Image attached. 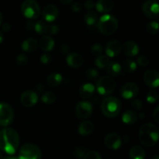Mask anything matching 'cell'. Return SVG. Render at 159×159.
Wrapping results in <instances>:
<instances>
[{
  "label": "cell",
  "instance_id": "6da1fadb",
  "mask_svg": "<svg viewBox=\"0 0 159 159\" xmlns=\"http://www.w3.org/2000/svg\"><path fill=\"white\" fill-rule=\"evenodd\" d=\"M20 145V136L17 131L9 127L0 130V150L8 155H14Z\"/></svg>",
  "mask_w": 159,
  "mask_h": 159
},
{
  "label": "cell",
  "instance_id": "7a4b0ae2",
  "mask_svg": "<svg viewBox=\"0 0 159 159\" xmlns=\"http://www.w3.org/2000/svg\"><path fill=\"white\" fill-rule=\"evenodd\" d=\"M139 140L143 145L152 147L159 140V130L152 124H145L139 130Z\"/></svg>",
  "mask_w": 159,
  "mask_h": 159
},
{
  "label": "cell",
  "instance_id": "3957f363",
  "mask_svg": "<svg viewBox=\"0 0 159 159\" xmlns=\"http://www.w3.org/2000/svg\"><path fill=\"white\" fill-rule=\"evenodd\" d=\"M97 27L99 32L103 35H112L117 30L118 20L113 15L104 14L98 20Z\"/></svg>",
  "mask_w": 159,
  "mask_h": 159
},
{
  "label": "cell",
  "instance_id": "277c9868",
  "mask_svg": "<svg viewBox=\"0 0 159 159\" xmlns=\"http://www.w3.org/2000/svg\"><path fill=\"white\" fill-rule=\"evenodd\" d=\"M121 110V102L115 97H107L104 99L101 105V110L104 116L113 118L117 116Z\"/></svg>",
  "mask_w": 159,
  "mask_h": 159
},
{
  "label": "cell",
  "instance_id": "5b68a950",
  "mask_svg": "<svg viewBox=\"0 0 159 159\" xmlns=\"http://www.w3.org/2000/svg\"><path fill=\"white\" fill-rule=\"evenodd\" d=\"M22 13L25 17L35 20L40 15V7L35 0H25L21 6Z\"/></svg>",
  "mask_w": 159,
  "mask_h": 159
},
{
  "label": "cell",
  "instance_id": "8992f818",
  "mask_svg": "<svg viewBox=\"0 0 159 159\" xmlns=\"http://www.w3.org/2000/svg\"><path fill=\"white\" fill-rule=\"evenodd\" d=\"M18 159H41V152L34 144H26L20 148Z\"/></svg>",
  "mask_w": 159,
  "mask_h": 159
},
{
  "label": "cell",
  "instance_id": "52a82bcc",
  "mask_svg": "<svg viewBox=\"0 0 159 159\" xmlns=\"http://www.w3.org/2000/svg\"><path fill=\"white\" fill-rule=\"evenodd\" d=\"M116 88V82L110 76H103L96 82V89L102 96L110 95Z\"/></svg>",
  "mask_w": 159,
  "mask_h": 159
},
{
  "label": "cell",
  "instance_id": "ba28073f",
  "mask_svg": "<svg viewBox=\"0 0 159 159\" xmlns=\"http://www.w3.org/2000/svg\"><path fill=\"white\" fill-rule=\"evenodd\" d=\"M14 118V112L8 103H0V127H6L12 124Z\"/></svg>",
  "mask_w": 159,
  "mask_h": 159
},
{
  "label": "cell",
  "instance_id": "9c48e42d",
  "mask_svg": "<svg viewBox=\"0 0 159 159\" xmlns=\"http://www.w3.org/2000/svg\"><path fill=\"white\" fill-rule=\"evenodd\" d=\"M93 105L88 101H81L76 105L75 114L81 120L87 119L93 113Z\"/></svg>",
  "mask_w": 159,
  "mask_h": 159
},
{
  "label": "cell",
  "instance_id": "30bf717a",
  "mask_svg": "<svg viewBox=\"0 0 159 159\" xmlns=\"http://www.w3.org/2000/svg\"><path fill=\"white\" fill-rule=\"evenodd\" d=\"M142 11L148 18H157L159 16V4L155 0H148L143 4Z\"/></svg>",
  "mask_w": 159,
  "mask_h": 159
},
{
  "label": "cell",
  "instance_id": "8fae6325",
  "mask_svg": "<svg viewBox=\"0 0 159 159\" xmlns=\"http://www.w3.org/2000/svg\"><path fill=\"white\" fill-rule=\"evenodd\" d=\"M21 103L26 107H32L38 102V95L36 92L27 90L22 93L20 96Z\"/></svg>",
  "mask_w": 159,
  "mask_h": 159
},
{
  "label": "cell",
  "instance_id": "7c38bea8",
  "mask_svg": "<svg viewBox=\"0 0 159 159\" xmlns=\"http://www.w3.org/2000/svg\"><path fill=\"white\" fill-rule=\"evenodd\" d=\"M139 92V88L138 85L132 82L126 83L122 86L120 89L121 96L125 99H131L134 98Z\"/></svg>",
  "mask_w": 159,
  "mask_h": 159
},
{
  "label": "cell",
  "instance_id": "4fadbf2b",
  "mask_svg": "<svg viewBox=\"0 0 159 159\" xmlns=\"http://www.w3.org/2000/svg\"><path fill=\"white\" fill-rule=\"evenodd\" d=\"M144 81L151 88L159 86V72L155 70H148L144 74Z\"/></svg>",
  "mask_w": 159,
  "mask_h": 159
},
{
  "label": "cell",
  "instance_id": "5bb4252c",
  "mask_svg": "<svg viewBox=\"0 0 159 159\" xmlns=\"http://www.w3.org/2000/svg\"><path fill=\"white\" fill-rule=\"evenodd\" d=\"M104 142L108 148L112 149V150H117L120 148L122 140L117 134L110 133L106 136Z\"/></svg>",
  "mask_w": 159,
  "mask_h": 159
},
{
  "label": "cell",
  "instance_id": "9a60e30c",
  "mask_svg": "<svg viewBox=\"0 0 159 159\" xmlns=\"http://www.w3.org/2000/svg\"><path fill=\"white\" fill-rule=\"evenodd\" d=\"M42 16L47 22H53L58 16V9L53 4L47 5L42 11Z\"/></svg>",
  "mask_w": 159,
  "mask_h": 159
},
{
  "label": "cell",
  "instance_id": "2e32d148",
  "mask_svg": "<svg viewBox=\"0 0 159 159\" xmlns=\"http://www.w3.org/2000/svg\"><path fill=\"white\" fill-rule=\"evenodd\" d=\"M122 45L120 41L116 40H112L108 42L106 47V54L109 57H114L120 53Z\"/></svg>",
  "mask_w": 159,
  "mask_h": 159
},
{
  "label": "cell",
  "instance_id": "e0dca14e",
  "mask_svg": "<svg viewBox=\"0 0 159 159\" xmlns=\"http://www.w3.org/2000/svg\"><path fill=\"white\" fill-rule=\"evenodd\" d=\"M66 62L71 68H80L83 64V58L78 53H71L67 56Z\"/></svg>",
  "mask_w": 159,
  "mask_h": 159
},
{
  "label": "cell",
  "instance_id": "ac0fdd59",
  "mask_svg": "<svg viewBox=\"0 0 159 159\" xmlns=\"http://www.w3.org/2000/svg\"><path fill=\"white\" fill-rule=\"evenodd\" d=\"M113 6H114L113 0H98L95 7L99 12L107 13L113 9Z\"/></svg>",
  "mask_w": 159,
  "mask_h": 159
},
{
  "label": "cell",
  "instance_id": "d6986e66",
  "mask_svg": "<svg viewBox=\"0 0 159 159\" xmlns=\"http://www.w3.org/2000/svg\"><path fill=\"white\" fill-rule=\"evenodd\" d=\"M124 51L125 54L128 57H135L139 53V48L135 42L128 40L124 44Z\"/></svg>",
  "mask_w": 159,
  "mask_h": 159
},
{
  "label": "cell",
  "instance_id": "ffe728a7",
  "mask_svg": "<svg viewBox=\"0 0 159 159\" xmlns=\"http://www.w3.org/2000/svg\"><path fill=\"white\" fill-rule=\"evenodd\" d=\"M54 43H55V42H54V40L52 37H49V36H43L40 38L39 44H40L42 51H45V52H48V51H51L54 48Z\"/></svg>",
  "mask_w": 159,
  "mask_h": 159
},
{
  "label": "cell",
  "instance_id": "44dd1931",
  "mask_svg": "<svg viewBox=\"0 0 159 159\" xmlns=\"http://www.w3.org/2000/svg\"><path fill=\"white\" fill-rule=\"evenodd\" d=\"M95 89L96 88L94 85L92 83H85L79 89V95L83 99H89L94 94Z\"/></svg>",
  "mask_w": 159,
  "mask_h": 159
},
{
  "label": "cell",
  "instance_id": "7402d4cb",
  "mask_svg": "<svg viewBox=\"0 0 159 159\" xmlns=\"http://www.w3.org/2000/svg\"><path fill=\"white\" fill-rule=\"evenodd\" d=\"M93 130H94V125L90 121H84L82 122L79 126L78 128V131L82 136H87L89 135L90 134L93 133Z\"/></svg>",
  "mask_w": 159,
  "mask_h": 159
},
{
  "label": "cell",
  "instance_id": "603a6c76",
  "mask_svg": "<svg viewBox=\"0 0 159 159\" xmlns=\"http://www.w3.org/2000/svg\"><path fill=\"white\" fill-rule=\"evenodd\" d=\"M38 47V42L34 38H28L22 43V49L26 52H34Z\"/></svg>",
  "mask_w": 159,
  "mask_h": 159
},
{
  "label": "cell",
  "instance_id": "cb8c5ba5",
  "mask_svg": "<svg viewBox=\"0 0 159 159\" xmlns=\"http://www.w3.org/2000/svg\"><path fill=\"white\" fill-rule=\"evenodd\" d=\"M129 156L130 159H144L145 152L140 146H134L129 152Z\"/></svg>",
  "mask_w": 159,
  "mask_h": 159
},
{
  "label": "cell",
  "instance_id": "d4e9b609",
  "mask_svg": "<svg viewBox=\"0 0 159 159\" xmlns=\"http://www.w3.org/2000/svg\"><path fill=\"white\" fill-rule=\"evenodd\" d=\"M107 71L110 75L118 76L122 72V66L117 62H110L107 67Z\"/></svg>",
  "mask_w": 159,
  "mask_h": 159
},
{
  "label": "cell",
  "instance_id": "484cf974",
  "mask_svg": "<svg viewBox=\"0 0 159 159\" xmlns=\"http://www.w3.org/2000/svg\"><path fill=\"white\" fill-rule=\"evenodd\" d=\"M138 114L133 110H127L122 116V120L126 124H133L138 120Z\"/></svg>",
  "mask_w": 159,
  "mask_h": 159
},
{
  "label": "cell",
  "instance_id": "4316f807",
  "mask_svg": "<svg viewBox=\"0 0 159 159\" xmlns=\"http://www.w3.org/2000/svg\"><path fill=\"white\" fill-rule=\"evenodd\" d=\"M62 82V76L59 73H52L48 75L47 79V82L51 87L58 86Z\"/></svg>",
  "mask_w": 159,
  "mask_h": 159
},
{
  "label": "cell",
  "instance_id": "83f0119b",
  "mask_svg": "<svg viewBox=\"0 0 159 159\" xmlns=\"http://www.w3.org/2000/svg\"><path fill=\"white\" fill-rule=\"evenodd\" d=\"M110 63V58H109V57H107V55L98 56L96 59V61H95L96 66L98 67L99 68H100V69L107 68V67L108 66Z\"/></svg>",
  "mask_w": 159,
  "mask_h": 159
},
{
  "label": "cell",
  "instance_id": "f1b7e54d",
  "mask_svg": "<svg viewBox=\"0 0 159 159\" xmlns=\"http://www.w3.org/2000/svg\"><path fill=\"white\" fill-rule=\"evenodd\" d=\"M122 68L127 72H134L137 69V63L134 61L127 59V60H125L123 62Z\"/></svg>",
  "mask_w": 159,
  "mask_h": 159
},
{
  "label": "cell",
  "instance_id": "f546056e",
  "mask_svg": "<svg viewBox=\"0 0 159 159\" xmlns=\"http://www.w3.org/2000/svg\"><path fill=\"white\" fill-rule=\"evenodd\" d=\"M85 22L88 26H93L98 22V16L95 12H88L85 15Z\"/></svg>",
  "mask_w": 159,
  "mask_h": 159
},
{
  "label": "cell",
  "instance_id": "4dcf8cb0",
  "mask_svg": "<svg viewBox=\"0 0 159 159\" xmlns=\"http://www.w3.org/2000/svg\"><path fill=\"white\" fill-rule=\"evenodd\" d=\"M41 100L45 104H48L51 105L53 104L56 100V96L54 93L52 92H46L43 93L41 96Z\"/></svg>",
  "mask_w": 159,
  "mask_h": 159
},
{
  "label": "cell",
  "instance_id": "1f68e13d",
  "mask_svg": "<svg viewBox=\"0 0 159 159\" xmlns=\"http://www.w3.org/2000/svg\"><path fill=\"white\" fill-rule=\"evenodd\" d=\"M48 25L43 21H37L34 23V30L39 34H44L48 32Z\"/></svg>",
  "mask_w": 159,
  "mask_h": 159
},
{
  "label": "cell",
  "instance_id": "d6a6232c",
  "mask_svg": "<svg viewBox=\"0 0 159 159\" xmlns=\"http://www.w3.org/2000/svg\"><path fill=\"white\" fill-rule=\"evenodd\" d=\"M147 31L152 35H155L159 32V23L156 21H152L146 26Z\"/></svg>",
  "mask_w": 159,
  "mask_h": 159
},
{
  "label": "cell",
  "instance_id": "836d02e7",
  "mask_svg": "<svg viewBox=\"0 0 159 159\" xmlns=\"http://www.w3.org/2000/svg\"><path fill=\"white\" fill-rule=\"evenodd\" d=\"M158 93L155 90L152 89L148 93L147 95V101L149 103H155L158 99Z\"/></svg>",
  "mask_w": 159,
  "mask_h": 159
},
{
  "label": "cell",
  "instance_id": "e575fe53",
  "mask_svg": "<svg viewBox=\"0 0 159 159\" xmlns=\"http://www.w3.org/2000/svg\"><path fill=\"white\" fill-rule=\"evenodd\" d=\"M82 159H102V158L98 152L95 151H89L85 154Z\"/></svg>",
  "mask_w": 159,
  "mask_h": 159
},
{
  "label": "cell",
  "instance_id": "d590c367",
  "mask_svg": "<svg viewBox=\"0 0 159 159\" xmlns=\"http://www.w3.org/2000/svg\"><path fill=\"white\" fill-rule=\"evenodd\" d=\"M102 51H103V48H102V47L101 46L100 44H99V43H96V44L93 45V48H91L92 54L94 56H97V57L101 55Z\"/></svg>",
  "mask_w": 159,
  "mask_h": 159
},
{
  "label": "cell",
  "instance_id": "8d00e7d4",
  "mask_svg": "<svg viewBox=\"0 0 159 159\" xmlns=\"http://www.w3.org/2000/svg\"><path fill=\"white\" fill-rule=\"evenodd\" d=\"M98 75H99V72L96 68H89L87 70L86 76L89 79L94 80V79H97Z\"/></svg>",
  "mask_w": 159,
  "mask_h": 159
},
{
  "label": "cell",
  "instance_id": "74e56055",
  "mask_svg": "<svg viewBox=\"0 0 159 159\" xmlns=\"http://www.w3.org/2000/svg\"><path fill=\"white\" fill-rule=\"evenodd\" d=\"M137 63L141 67H146L148 65L149 61L147 57H145L144 55H141L140 57H138V60H137Z\"/></svg>",
  "mask_w": 159,
  "mask_h": 159
},
{
  "label": "cell",
  "instance_id": "f35d334b",
  "mask_svg": "<svg viewBox=\"0 0 159 159\" xmlns=\"http://www.w3.org/2000/svg\"><path fill=\"white\" fill-rule=\"evenodd\" d=\"M16 62L18 65L23 66L26 64L27 62V57H26L25 54H20L18 55V57H16Z\"/></svg>",
  "mask_w": 159,
  "mask_h": 159
},
{
  "label": "cell",
  "instance_id": "ab89813d",
  "mask_svg": "<svg viewBox=\"0 0 159 159\" xmlns=\"http://www.w3.org/2000/svg\"><path fill=\"white\" fill-rule=\"evenodd\" d=\"M86 149H85L84 148H77L75 150V154L76 157H77L78 158H83L84 155H85V154L86 153Z\"/></svg>",
  "mask_w": 159,
  "mask_h": 159
},
{
  "label": "cell",
  "instance_id": "60d3db41",
  "mask_svg": "<svg viewBox=\"0 0 159 159\" xmlns=\"http://www.w3.org/2000/svg\"><path fill=\"white\" fill-rule=\"evenodd\" d=\"M58 30H59L58 26H57V25H55V24L48 25V32H49L51 34H57Z\"/></svg>",
  "mask_w": 159,
  "mask_h": 159
},
{
  "label": "cell",
  "instance_id": "b9f144b4",
  "mask_svg": "<svg viewBox=\"0 0 159 159\" xmlns=\"http://www.w3.org/2000/svg\"><path fill=\"white\" fill-rule=\"evenodd\" d=\"M132 107H133L135 110H141L143 107L142 102H141L140 99H135V100H134L133 102H132Z\"/></svg>",
  "mask_w": 159,
  "mask_h": 159
},
{
  "label": "cell",
  "instance_id": "7bdbcfd3",
  "mask_svg": "<svg viewBox=\"0 0 159 159\" xmlns=\"http://www.w3.org/2000/svg\"><path fill=\"white\" fill-rule=\"evenodd\" d=\"M51 60V57H50V55H48V54H43V55L40 57V61H41V63L43 64V65H48V64H49Z\"/></svg>",
  "mask_w": 159,
  "mask_h": 159
},
{
  "label": "cell",
  "instance_id": "ee69618b",
  "mask_svg": "<svg viewBox=\"0 0 159 159\" xmlns=\"http://www.w3.org/2000/svg\"><path fill=\"white\" fill-rule=\"evenodd\" d=\"M71 9H72L75 12H79V11L82 9V5H81V3L78 2H74L71 5Z\"/></svg>",
  "mask_w": 159,
  "mask_h": 159
},
{
  "label": "cell",
  "instance_id": "f6af8a7d",
  "mask_svg": "<svg viewBox=\"0 0 159 159\" xmlns=\"http://www.w3.org/2000/svg\"><path fill=\"white\" fill-rule=\"evenodd\" d=\"M95 6H96V4H95L94 2H93V0H86V1L85 2V9H89V10L93 9V8L95 7Z\"/></svg>",
  "mask_w": 159,
  "mask_h": 159
},
{
  "label": "cell",
  "instance_id": "bcb514c9",
  "mask_svg": "<svg viewBox=\"0 0 159 159\" xmlns=\"http://www.w3.org/2000/svg\"><path fill=\"white\" fill-rule=\"evenodd\" d=\"M153 117L154 120H155L158 124H159V107H156V108L155 109V110H154Z\"/></svg>",
  "mask_w": 159,
  "mask_h": 159
},
{
  "label": "cell",
  "instance_id": "7dc6e473",
  "mask_svg": "<svg viewBox=\"0 0 159 159\" xmlns=\"http://www.w3.org/2000/svg\"><path fill=\"white\" fill-rule=\"evenodd\" d=\"M61 52L65 54H68L70 51L69 46L67 44H62L61 47Z\"/></svg>",
  "mask_w": 159,
  "mask_h": 159
},
{
  "label": "cell",
  "instance_id": "c3c4849f",
  "mask_svg": "<svg viewBox=\"0 0 159 159\" xmlns=\"http://www.w3.org/2000/svg\"><path fill=\"white\" fill-rule=\"evenodd\" d=\"M2 30L4 32H9L11 30V26L9 23H4L2 24Z\"/></svg>",
  "mask_w": 159,
  "mask_h": 159
},
{
  "label": "cell",
  "instance_id": "681fc988",
  "mask_svg": "<svg viewBox=\"0 0 159 159\" xmlns=\"http://www.w3.org/2000/svg\"><path fill=\"white\" fill-rule=\"evenodd\" d=\"M26 28L27 30H34V23L32 21H28L27 23H26Z\"/></svg>",
  "mask_w": 159,
  "mask_h": 159
},
{
  "label": "cell",
  "instance_id": "f907efd6",
  "mask_svg": "<svg viewBox=\"0 0 159 159\" xmlns=\"http://www.w3.org/2000/svg\"><path fill=\"white\" fill-rule=\"evenodd\" d=\"M35 89L37 92H39V93H40V92H41L42 90L43 89V85H41V84H38V85L35 87Z\"/></svg>",
  "mask_w": 159,
  "mask_h": 159
},
{
  "label": "cell",
  "instance_id": "816d5d0a",
  "mask_svg": "<svg viewBox=\"0 0 159 159\" xmlns=\"http://www.w3.org/2000/svg\"><path fill=\"white\" fill-rule=\"evenodd\" d=\"M61 2L63 3V4H65V5H68V4H70V3L72 2V0H60Z\"/></svg>",
  "mask_w": 159,
  "mask_h": 159
},
{
  "label": "cell",
  "instance_id": "f5cc1de1",
  "mask_svg": "<svg viewBox=\"0 0 159 159\" xmlns=\"http://www.w3.org/2000/svg\"><path fill=\"white\" fill-rule=\"evenodd\" d=\"M124 141L125 143H127V142H128L129 141H130V138H129V137L128 136H127V135H126V136H124Z\"/></svg>",
  "mask_w": 159,
  "mask_h": 159
},
{
  "label": "cell",
  "instance_id": "db71d44e",
  "mask_svg": "<svg viewBox=\"0 0 159 159\" xmlns=\"http://www.w3.org/2000/svg\"><path fill=\"white\" fill-rule=\"evenodd\" d=\"M3 39H4V37H3V34H2V33L0 31V43H2Z\"/></svg>",
  "mask_w": 159,
  "mask_h": 159
},
{
  "label": "cell",
  "instance_id": "11a10c76",
  "mask_svg": "<svg viewBox=\"0 0 159 159\" xmlns=\"http://www.w3.org/2000/svg\"><path fill=\"white\" fill-rule=\"evenodd\" d=\"M3 159H18V158H16V157H13V156H9V157H6V158H4Z\"/></svg>",
  "mask_w": 159,
  "mask_h": 159
},
{
  "label": "cell",
  "instance_id": "9f6ffc18",
  "mask_svg": "<svg viewBox=\"0 0 159 159\" xmlns=\"http://www.w3.org/2000/svg\"><path fill=\"white\" fill-rule=\"evenodd\" d=\"M2 14L1 13V12H0V25L2 24Z\"/></svg>",
  "mask_w": 159,
  "mask_h": 159
},
{
  "label": "cell",
  "instance_id": "6f0895ef",
  "mask_svg": "<svg viewBox=\"0 0 159 159\" xmlns=\"http://www.w3.org/2000/svg\"><path fill=\"white\" fill-rule=\"evenodd\" d=\"M152 159H159V155H155L152 158Z\"/></svg>",
  "mask_w": 159,
  "mask_h": 159
},
{
  "label": "cell",
  "instance_id": "680465c9",
  "mask_svg": "<svg viewBox=\"0 0 159 159\" xmlns=\"http://www.w3.org/2000/svg\"><path fill=\"white\" fill-rule=\"evenodd\" d=\"M140 117H141V119H143V118L144 117V114H143V113H141V114H140Z\"/></svg>",
  "mask_w": 159,
  "mask_h": 159
},
{
  "label": "cell",
  "instance_id": "91938a15",
  "mask_svg": "<svg viewBox=\"0 0 159 159\" xmlns=\"http://www.w3.org/2000/svg\"><path fill=\"white\" fill-rule=\"evenodd\" d=\"M0 159H3V156H2V154L0 152Z\"/></svg>",
  "mask_w": 159,
  "mask_h": 159
}]
</instances>
